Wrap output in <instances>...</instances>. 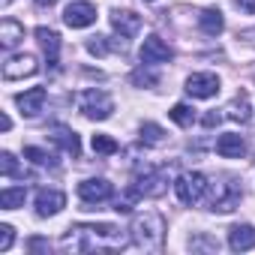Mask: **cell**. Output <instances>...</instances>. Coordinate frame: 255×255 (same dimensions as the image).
<instances>
[{"instance_id":"cell-19","label":"cell","mask_w":255,"mask_h":255,"mask_svg":"<svg viewBox=\"0 0 255 255\" xmlns=\"http://www.w3.org/2000/svg\"><path fill=\"white\" fill-rule=\"evenodd\" d=\"M198 30H201L204 36H219V33L225 30L222 12H219V9H204V12L198 15Z\"/></svg>"},{"instance_id":"cell-24","label":"cell","mask_w":255,"mask_h":255,"mask_svg":"<svg viewBox=\"0 0 255 255\" xmlns=\"http://www.w3.org/2000/svg\"><path fill=\"white\" fill-rule=\"evenodd\" d=\"M189 249L192 252H219V240L210 237V234H204V231H198V234L189 237Z\"/></svg>"},{"instance_id":"cell-36","label":"cell","mask_w":255,"mask_h":255,"mask_svg":"<svg viewBox=\"0 0 255 255\" xmlns=\"http://www.w3.org/2000/svg\"><path fill=\"white\" fill-rule=\"evenodd\" d=\"M54 3H57V0H36V6H42V9L45 6H54Z\"/></svg>"},{"instance_id":"cell-32","label":"cell","mask_w":255,"mask_h":255,"mask_svg":"<svg viewBox=\"0 0 255 255\" xmlns=\"http://www.w3.org/2000/svg\"><path fill=\"white\" fill-rule=\"evenodd\" d=\"M27 249H30V252H48V249H51V243H48V240H42V237H30V240H27Z\"/></svg>"},{"instance_id":"cell-35","label":"cell","mask_w":255,"mask_h":255,"mask_svg":"<svg viewBox=\"0 0 255 255\" xmlns=\"http://www.w3.org/2000/svg\"><path fill=\"white\" fill-rule=\"evenodd\" d=\"M216 123H219V114H207L204 117V126H216Z\"/></svg>"},{"instance_id":"cell-12","label":"cell","mask_w":255,"mask_h":255,"mask_svg":"<svg viewBox=\"0 0 255 255\" xmlns=\"http://www.w3.org/2000/svg\"><path fill=\"white\" fill-rule=\"evenodd\" d=\"M111 27L120 33V39H132L141 30V15H135L129 9H114L111 12Z\"/></svg>"},{"instance_id":"cell-1","label":"cell","mask_w":255,"mask_h":255,"mask_svg":"<svg viewBox=\"0 0 255 255\" xmlns=\"http://www.w3.org/2000/svg\"><path fill=\"white\" fill-rule=\"evenodd\" d=\"M66 249L75 252H105V249H123L126 237L120 234V228L99 222V225H75L69 228V234L63 237Z\"/></svg>"},{"instance_id":"cell-6","label":"cell","mask_w":255,"mask_h":255,"mask_svg":"<svg viewBox=\"0 0 255 255\" xmlns=\"http://www.w3.org/2000/svg\"><path fill=\"white\" fill-rule=\"evenodd\" d=\"M135 189L144 198H159L168 189V171L165 168H144L135 180Z\"/></svg>"},{"instance_id":"cell-7","label":"cell","mask_w":255,"mask_h":255,"mask_svg":"<svg viewBox=\"0 0 255 255\" xmlns=\"http://www.w3.org/2000/svg\"><path fill=\"white\" fill-rule=\"evenodd\" d=\"M138 57H141V63H147V66H159V63H168V60L174 57V51H171V45H168L162 36H147V39L141 42Z\"/></svg>"},{"instance_id":"cell-14","label":"cell","mask_w":255,"mask_h":255,"mask_svg":"<svg viewBox=\"0 0 255 255\" xmlns=\"http://www.w3.org/2000/svg\"><path fill=\"white\" fill-rule=\"evenodd\" d=\"M45 99H48L45 87H30V90H24V93H18V96H15V105L21 108V114H24V117H36V114L42 111Z\"/></svg>"},{"instance_id":"cell-20","label":"cell","mask_w":255,"mask_h":255,"mask_svg":"<svg viewBox=\"0 0 255 255\" xmlns=\"http://www.w3.org/2000/svg\"><path fill=\"white\" fill-rule=\"evenodd\" d=\"M21 39H24V27H21L18 21L6 18L3 24H0V45H3L6 51H9V48H15Z\"/></svg>"},{"instance_id":"cell-23","label":"cell","mask_w":255,"mask_h":255,"mask_svg":"<svg viewBox=\"0 0 255 255\" xmlns=\"http://www.w3.org/2000/svg\"><path fill=\"white\" fill-rule=\"evenodd\" d=\"M141 141L147 147H159L165 141V129H162L159 123H141Z\"/></svg>"},{"instance_id":"cell-2","label":"cell","mask_w":255,"mask_h":255,"mask_svg":"<svg viewBox=\"0 0 255 255\" xmlns=\"http://www.w3.org/2000/svg\"><path fill=\"white\" fill-rule=\"evenodd\" d=\"M129 237L138 249L144 252H159L162 249V240H165V219L153 210H144L132 219L129 225Z\"/></svg>"},{"instance_id":"cell-25","label":"cell","mask_w":255,"mask_h":255,"mask_svg":"<svg viewBox=\"0 0 255 255\" xmlns=\"http://www.w3.org/2000/svg\"><path fill=\"white\" fill-rule=\"evenodd\" d=\"M129 81H132L135 87H156V84H159V75H156V72L144 63L141 69H135V72L129 75Z\"/></svg>"},{"instance_id":"cell-22","label":"cell","mask_w":255,"mask_h":255,"mask_svg":"<svg viewBox=\"0 0 255 255\" xmlns=\"http://www.w3.org/2000/svg\"><path fill=\"white\" fill-rule=\"evenodd\" d=\"M225 114H228L231 120H237V123H246V120H249V96H246V93H237V96L228 102Z\"/></svg>"},{"instance_id":"cell-3","label":"cell","mask_w":255,"mask_h":255,"mask_svg":"<svg viewBox=\"0 0 255 255\" xmlns=\"http://www.w3.org/2000/svg\"><path fill=\"white\" fill-rule=\"evenodd\" d=\"M243 198V186L237 183V177H219L210 183V201L207 207L213 213H231Z\"/></svg>"},{"instance_id":"cell-34","label":"cell","mask_w":255,"mask_h":255,"mask_svg":"<svg viewBox=\"0 0 255 255\" xmlns=\"http://www.w3.org/2000/svg\"><path fill=\"white\" fill-rule=\"evenodd\" d=\"M9 126H12V120L3 114V117H0V129H3V132H9Z\"/></svg>"},{"instance_id":"cell-21","label":"cell","mask_w":255,"mask_h":255,"mask_svg":"<svg viewBox=\"0 0 255 255\" xmlns=\"http://www.w3.org/2000/svg\"><path fill=\"white\" fill-rule=\"evenodd\" d=\"M27 201V189L24 186H6L0 192V207L3 210H15V207H24Z\"/></svg>"},{"instance_id":"cell-16","label":"cell","mask_w":255,"mask_h":255,"mask_svg":"<svg viewBox=\"0 0 255 255\" xmlns=\"http://www.w3.org/2000/svg\"><path fill=\"white\" fill-rule=\"evenodd\" d=\"M228 246H231L234 252H246V249H252V246H255V228H252L249 222H237V225H231V228H228Z\"/></svg>"},{"instance_id":"cell-8","label":"cell","mask_w":255,"mask_h":255,"mask_svg":"<svg viewBox=\"0 0 255 255\" xmlns=\"http://www.w3.org/2000/svg\"><path fill=\"white\" fill-rule=\"evenodd\" d=\"M186 93L192 99H210L219 93V75L216 72H192L186 78Z\"/></svg>"},{"instance_id":"cell-17","label":"cell","mask_w":255,"mask_h":255,"mask_svg":"<svg viewBox=\"0 0 255 255\" xmlns=\"http://www.w3.org/2000/svg\"><path fill=\"white\" fill-rule=\"evenodd\" d=\"M36 39H39V45H42V51L48 57V66H57V60H60V36H57V30L36 27Z\"/></svg>"},{"instance_id":"cell-31","label":"cell","mask_w":255,"mask_h":255,"mask_svg":"<svg viewBox=\"0 0 255 255\" xmlns=\"http://www.w3.org/2000/svg\"><path fill=\"white\" fill-rule=\"evenodd\" d=\"M12 240H15V231H12V225H0V252H9Z\"/></svg>"},{"instance_id":"cell-4","label":"cell","mask_w":255,"mask_h":255,"mask_svg":"<svg viewBox=\"0 0 255 255\" xmlns=\"http://www.w3.org/2000/svg\"><path fill=\"white\" fill-rule=\"evenodd\" d=\"M78 111L90 120H105L114 111V99H111V93H105L99 87H90V90L78 93Z\"/></svg>"},{"instance_id":"cell-27","label":"cell","mask_w":255,"mask_h":255,"mask_svg":"<svg viewBox=\"0 0 255 255\" xmlns=\"http://www.w3.org/2000/svg\"><path fill=\"white\" fill-rule=\"evenodd\" d=\"M24 159L36 162V165H48V168H54V165H57L54 153H48V150H42V147H24Z\"/></svg>"},{"instance_id":"cell-28","label":"cell","mask_w":255,"mask_h":255,"mask_svg":"<svg viewBox=\"0 0 255 255\" xmlns=\"http://www.w3.org/2000/svg\"><path fill=\"white\" fill-rule=\"evenodd\" d=\"M93 153H102V156H111V153H117V141L111 138V135H93Z\"/></svg>"},{"instance_id":"cell-11","label":"cell","mask_w":255,"mask_h":255,"mask_svg":"<svg viewBox=\"0 0 255 255\" xmlns=\"http://www.w3.org/2000/svg\"><path fill=\"white\" fill-rule=\"evenodd\" d=\"M39 63L33 54H12L6 63H3V78L15 81V78H24V75H36Z\"/></svg>"},{"instance_id":"cell-15","label":"cell","mask_w":255,"mask_h":255,"mask_svg":"<svg viewBox=\"0 0 255 255\" xmlns=\"http://www.w3.org/2000/svg\"><path fill=\"white\" fill-rule=\"evenodd\" d=\"M51 141L63 150V153H69L72 159L81 153V141H78V135L69 129V126H63V123H57V126H51Z\"/></svg>"},{"instance_id":"cell-18","label":"cell","mask_w":255,"mask_h":255,"mask_svg":"<svg viewBox=\"0 0 255 255\" xmlns=\"http://www.w3.org/2000/svg\"><path fill=\"white\" fill-rule=\"evenodd\" d=\"M216 153H219L222 159H240V156L246 153V144H243V138H240V135L225 132V135H219V138H216Z\"/></svg>"},{"instance_id":"cell-26","label":"cell","mask_w":255,"mask_h":255,"mask_svg":"<svg viewBox=\"0 0 255 255\" xmlns=\"http://www.w3.org/2000/svg\"><path fill=\"white\" fill-rule=\"evenodd\" d=\"M168 114H171V120H174L177 126H183V129L195 123V108H189V105H183V102H177Z\"/></svg>"},{"instance_id":"cell-29","label":"cell","mask_w":255,"mask_h":255,"mask_svg":"<svg viewBox=\"0 0 255 255\" xmlns=\"http://www.w3.org/2000/svg\"><path fill=\"white\" fill-rule=\"evenodd\" d=\"M0 174H3V177H15L18 174V162H15V156L9 150L0 153Z\"/></svg>"},{"instance_id":"cell-33","label":"cell","mask_w":255,"mask_h":255,"mask_svg":"<svg viewBox=\"0 0 255 255\" xmlns=\"http://www.w3.org/2000/svg\"><path fill=\"white\" fill-rule=\"evenodd\" d=\"M234 6L243 9L246 15H255V0H234Z\"/></svg>"},{"instance_id":"cell-13","label":"cell","mask_w":255,"mask_h":255,"mask_svg":"<svg viewBox=\"0 0 255 255\" xmlns=\"http://www.w3.org/2000/svg\"><path fill=\"white\" fill-rule=\"evenodd\" d=\"M66 207V195L60 189H39L36 192V216H54Z\"/></svg>"},{"instance_id":"cell-30","label":"cell","mask_w":255,"mask_h":255,"mask_svg":"<svg viewBox=\"0 0 255 255\" xmlns=\"http://www.w3.org/2000/svg\"><path fill=\"white\" fill-rule=\"evenodd\" d=\"M87 51L96 54V57H105V54H108V39H105V36H90V39H87Z\"/></svg>"},{"instance_id":"cell-9","label":"cell","mask_w":255,"mask_h":255,"mask_svg":"<svg viewBox=\"0 0 255 255\" xmlns=\"http://www.w3.org/2000/svg\"><path fill=\"white\" fill-rule=\"evenodd\" d=\"M114 195V186L105 180V177H90V180H81L78 183V198L84 204H102Z\"/></svg>"},{"instance_id":"cell-5","label":"cell","mask_w":255,"mask_h":255,"mask_svg":"<svg viewBox=\"0 0 255 255\" xmlns=\"http://www.w3.org/2000/svg\"><path fill=\"white\" fill-rule=\"evenodd\" d=\"M207 189H210V183H207V177L201 174V171H186V174H180L177 180H174V192H177V198L183 201V204H198L204 195H207Z\"/></svg>"},{"instance_id":"cell-10","label":"cell","mask_w":255,"mask_h":255,"mask_svg":"<svg viewBox=\"0 0 255 255\" xmlns=\"http://www.w3.org/2000/svg\"><path fill=\"white\" fill-rule=\"evenodd\" d=\"M63 21H66V27H72V30L90 27V24L96 21V6L87 3V0H75V3H69V6L63 9Z\"/></svg>"},{"instance_id":"cell-37","label":"cell","mask_w":255,"mask_h":255,"mask_svg":"<svg viewBox=\"0 0 255 255\" xmlns=\"http://www.w3.org/2000/svg\"><path fill=\"white\" fill-rule=\"evenodd\" d=\"M150 3H153V0H150Z\"/></svg>"}]
</instances>
